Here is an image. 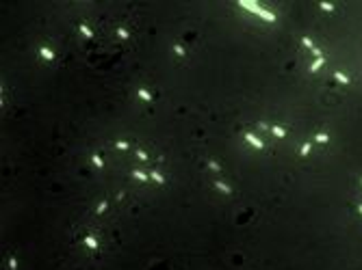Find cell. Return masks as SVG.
<instances>
[{
    "instance_id": "5b68a950",
    "label": "cell",
    "mask_w": 362,
    "mask_h": 270,
    "mask_svg": "<svg viewBox=\"0 0 362 270\" xmlns=\"http://www.w3.org/2000/svg\"><path fill=\"white\" fill-rule=\"evenodd\" d=\"M139 95H141V100H152V95H150L148 91H143V89L139 91Z\"/></svg>"
},
{
    "instance_id": "9c48e42d",
    "label": "cell",
    "mask_w": 362,
    "mask_h": 270,
    "mask_svg": "<svg viewBox=\"0 0 362 270\" xmlns=\"http://www.w3.org/2000/svg\"><path fill=\"white\" fill-rule=\"evenodd\" d=\"M135 177H137V179H143V182H146V175H143L141 171H135Z\"/></svg>"
},
{
    "instance_id": "8fae6325",
    "label": "cell",
    "mask_w": 362,
    "mask_h": 270,
    "mask_svg": "<svg viewBox=\"0 0 362 270\" xmlns=\"http://www.w3.org/2000/svg\"><path fill=\"white\" fill-rule=\"evenodd\" d=\"M93 162H95V166H102V160H100L98 156H93Z\"/></svg>"
},
{
    "instance_id": "277c9868",
    "label": "cell",
    "mask_w": 362,
    "mask_h": 270,
    "mask_svg": "<svg viewBox=\"0 0 362 270\" xmlns=\"http://www.w3.org/2000/svg\"><path fill=\"white\" fill-rule=\"evenodd\" d=\"M215 186L219 188V190H223V192H230V188H228L226 184H221V182H215Z\"/></svg>"
},
{
    "instance_id": "6da1fadb",
    "label": "cell",
    "mask_w": 362,
    "mask_h": 270,
    "mask_svg": "<svg viewBox=\"0 0 362 270\" xmlns=\"http://www.w3.org/2000/svg\"><path fill=\"white\" fill-rule=\"evenodd\" d=\"M85 244H87L89 249H98V242H95L93 236H87V238H85Z\"/></svg>"
},
{
    "instance_id": "30bf717a",
    "label": "cell",
    "mask_w": 362,
    "mask_h": 270,
    "mask_svg": "<svg viewBox=\"0 0 362 270\" xmlns=\"http://www.w3.org/2000/svg\"><path fill=\"white\" fill-rule=\"evenodd\" d=\"M126 147H128V145H126L124 140H119V143H117V149H126Z\"/></svg>"
},
{
    "instance_id": "8992f818",
    "label": "cell",
    "mask_w": 362,
    "mask_h": 270,
    "mask_svg": "<svg viewBox=\"0 0 362 270\" xmlns=\"http://www.w3.org/2000/svg\"><path fill=\"white\" fill-rule=\"evenodd\" d=\"M271 130H273V134H275V136H284V130H282V128H278V126H273Z\"/></svg>"
},
{
    "instance_id": "ba28073f",
    "label": "cell",
    "mask_w": 362,
    "mask_h": 270,
    "mask_svg": "<svg viewBox=\"0 0 362 270\" xmlns=\"http://www.w3.org/2000/svg\"><path fill=\"white\" fill-rule=\"evenodd\" d=\"M80 30H83V35H87V37H91V30L85 26V24H80Z\"/></svg>"
},
{
    "instance_id": "3957f363",
    "label": "cell",
    "mask_w": 362,
    "mask_h": 270,
    "mask_svg": "<svg viewBox=\"0 0 362 270\" xmlns=\"http://www.w3.org/2000/svg\"><path fill=\"white\" fill-rule=\"evenodd\" d=\"M39 54H41V56H46V59H48V61H50V59H52V56H54V54H52V52H50V50H48V48H39Z\"/></svg>"
},
{
    "instance_id": "52a82bcc",
    "label": "cell",
    "mask_w": 362,
    "mask_h": 270,
    "mask_svg": "<svg viewBox=\"0 0 362 270\" xmlns=\"http://www.w3.org/2000/svg\"><path fill=\"white\" fill-rule=\"evenodd\" d=\"M150 175H152V179H156V182H161V184H163V175H158V173H156V171H152V173H150Z\"/></svg>"
},
{
    "instance_id": "7a4b0ae2",
    "label": "cell",
    "mask_w": 362,
    "mask_h": 270,
    "mask_svg": "<svg viewBox=\"0 0 362 270\" xmlns=\"http://www.w3.org/2000/svg\"><path fill=\"white\" fill-rule=\"evenodd\" d=\"M247 140H249V143H252V145L256 147V149H260V147H262V143H260V140H258V138H256L254 134H247Z\"/></svg>"
}]
</instances>
